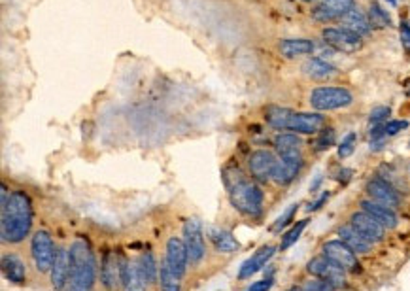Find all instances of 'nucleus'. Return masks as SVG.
<instances>
[{"instance_id": "obj_1", "label": "nucleus", "mask_w": 410, "mask_h": 291, "mask_svg": "<svg viewBox=\"0 0 410 291\" xmlns=\"http://www.w3.org/2000/svg\"><path fill=\"white\" fill-rule=\"evenodd\" d=\"M32 227V202L25 191H12L8 195L2 185V212H0V237L2 242L19 244L29 237Z\"/></svg>"}, {"instance_id": "obj_2", "label": "nucleus", "mask_w": 410, "mask_h": 291, "mask_svg": "<svg viewBox=\"0 0 410 291\" xmlns=\"http://www.w3.org/2000/svg\"><path fill=\"white\" fill-rule=\"evenodd\" d=\"M223 184L227 189L231 205L240 214L248 218H259L263 212V191L255 182L246 178L238 167H227L223 170Z\"/></svg>"}, {"instance_id": "obj_3", "label": "nucleus", "mask_w": 410, "mask_h": 291, "mask_svg": "<svg viewBox=\"0 0 410 291\" xmlns=\"http://www.w3.org/2000/svg\"><path fill=\"white\" fill-rule=\"evenodd\" d=\"M70 278L62 291H91L97 278V261L91 246L84 238H78L70 246Z\"/></svg>"}, {"instance_id": "obj_4", "label": "nucleus", "mask_w": 410, "mask_h": 291, "mask_svg": "<svg viewBox=\"0 0 410 291\" xmlns=\"http://www.w3.org/2000/svg\"><path fill=\"white\" fill-rule=\"evenodd\" d=\"M266 123L278 130H293L295 135H316L323 129L326 117L319 114L293 112L289 108L271 106L266 110Z\"/></svg>"}, {"instance_id": "obj_5", "label": "nucleus", "mask_w": 410, "mask_h": 291, "mask_svg": "<svg viewBox=\"0 0 410 291\" xmlns=\"http://www.w3.org/2000/svg\"><path fill=\"white\" fill-rule=\"evenodd\" d=\"M354 102V97L348 89L344 87H316L310 93V104L318 112H327V110H339L346 108Z\"/></svg>"}, {"instance_id": "obj_6", "label": "nucleus", "mask_w": 410, "mask_h": 291, "mask_svg": "<svg viewBox=\"0 0 410 291\" xmlns=\"http://www.w3.org/2000/svg\"><path fill=\"white\" fill-rule=\"evenodd\" d=\"M31 255L38 272L52 270L57 252H55L54 238L47 231L40 229L34 233V237L31 240Z\"/></svg>"}, {"instance_id": "obj_7", "label": "nucleus", "mask_w": 410, "mask_h": 291, "mask_svg": "<svg viewBox=\"0 0 410 291\" xmlns=\"http://www.w3.org/2000/svg\"><path fill=\"white\" fill-rule=\"evenodd\" d=\"M306 268H308V272H310L312 276H316L319 280L331 283L334 290H337V288H344V283H346V270L342 267H339V265L333 263L331 259H327L326 255L314 257V259L306 265Z\"/></svg>"}, {"instance_id": "obj_8", "label": "nucleus", "mask_w": 410, "mask_h": 291, "mask_svg": "<svg viewBox=\"0 0 410 291\" xmlns=\"http://www.w3.org/2000/svg\"><path fill=\"white\" fill-rule=\"evenodd\" d=\"M321 252L326 255L327 259H331L333 263H337L339 267H342L346 272H359L361 270V265H359V261H357L356 252L346 246L342 240H329L323 244L321 248Z\"/></svg>"}, {"instance_id": "obj_9", "label": "nucleus", "mask_w": 410, "mask_h": 291, "mask_svg": "<svg viewBox=\"0 0 410 291\" xmlns=\"http://www.w3.org/2000/svg\"><path fill=\"white\" fill-rule=\"evenodd\" d=\"M183 242L190 253V261L193 265H197L203 261L206 253L205 237H203V225L197 218H190L183 223Z\"/></svg>"}, {"instance_id": "obj_10", "label": "nucleus", "mask_w": 410, "mask_h": 291, "mask_svg": "<svg viewBox=\"0 0 410 291\" xmlns=\"http://www.w3.org/2000/svg\"><path fill=\"white\" fill-rule=\"evenodd\" d=\"M323 40L326 44L337 49V51H342V54H356L361 49L363 42H361V36H356L354 32L346 31V29H337V27H329L323 31Z\"/></svg>"}, {"instance_id": "obj_11", "label": "nucleus", "mask_w": 410, "mask_h": 291, "mask_svg": "<svg viewBox=\"0 0 410 291\" xmlns=\"http://www.w3.org/2000/svg\"><path fill=\"white\" fill-rule=\"evenodd\" d=\"M276 155L269 150H255L253 154L250 155L248 159V169H250V174L253 180L258 182H269L274 174V169H276Z\"/></svg>"}, {"instance_id": "obj_12", "label": "nucleus", "mask_w": 410, "mask_h": 291, "mask_svg": "<svg viewBox=\"0 0 410 291\" xmlns=\"http://www.w3.org/2000/svg\"><path fill=\"white\" fill-rule=\"evenodd\" d=\"M365 191L369 193L371 200L380 202V205H386V207L389 208L399 207V202H401L399 191H397L387 180H384V178H371V180L367 182Z\"/></svg>"}, {"instance_id": "obj_13", "label": "nucleus", "mask_w": 410, "mask_h": 291, "mask_svg": "<svg viewBox=\"0 0 410 291\" xmlns=\"http://www.w3.org/2000/svg\"><path fill=\"white\" fill-rule=\"evenodd\" d=\"M165 263L168 265V268L174 272L176 276L182 278L187 270V263H190V253L185 248L183 238L170 237L167 242V255H165Z\"/></svg>"}, {"instance_id": "obj_14", "label": "nucleus", "mask_w": 410, "mask_h": 291, "mask_svg": "<svg viewBox=\"0 0 410 291\" xmlns=\"http://www.w3.org/2000/svg\"><path fill=\"white\" fill-rule=\"evenodd\" d=\"M356 6L354 0H318L312 8V17L318 21H333L346 16Z\"/></svg>"}, {"instance_id": "obj_15", "label": "nucleus", "mask_w": 410, "mask_h": 291, "mask_svg": "<svg viewBox=\"0 0 410 291\" xmlns=\"http://www.w3.org/2000/svg\"><path fill=\"white\" fill-rule=\"evenodd\" d=\"M350 225L361 235L363 238H367L371 244L380 242L384 238V227L380 225L372 216H369L367 212H356V214L350 218Z\"/></svg>"}, {"instance_id": "obj_16", "label": "nucleus", "mask_w": 410, "mask_h": 291, "mask_svg": "<svg viewBox=\"0 0 410 291\" xmlns=\"http://www.w3.org/2000/svg\"><path fill=\"white\" fill-rule=\"evenodd\" d=\"M100 280L108 291H115L122 283V259L114 252H106L100 263Z\"/></svg>"}, {"instance_id": "obj_17", "label": "nucleus", "mask_w": 410, "mask_h": 291, "mask_svg": "<svg viewBox=\"0 0 410 291\" xmlns=\"http://www.w3.org/2000/svg\"><path fill=\"white\" fill-rule=\"evenodd\" d=\"M70 267H72L70 250L59 248L57 255H55L54 267H52V286L55 291H62L67 288V282L70 278Z\"/></svg>"}, {"instance_id": "obj_18", "label": "nucleus", "mask_w": 410, "mask_h": 291, "mask_svg": "<svg viewBox=\"0 0 410 291\" xmlns=\"http://www.w3.org/2000/svg\"><path fill=\"white\" fill-rule=\"evenodd\" d=\"M274 253H276V248H274V246H263V248H259L258 252L253 253L251 257H248V259L240 265L238 280H248V278H251L255 272H259L269 261L273 259Z\"/></svg>"}, {"instance_id": "obj_19", "label": "nucleus", "mask_w": 410, "mask_h": 291, "mask_svg": "<svg viewBox=\"0 0 410 291\" xmlns=\"http://www.w3.org/2000/svg\"><path fill=\"white\" fill-rule=\"evenodd\" d=\"M303 169V157H280L274 169L273 180L278 185L291 184Z\"/></svg>"}, {"instance_id": "obj_20", "label": "nucleus", "mask_w": 410, "mask_h": 291, "mask_svg": "<svg viewBox=\"0 0 410 291\" xmlns=\"http://www.w3.org/2000/svg\"><path fill=\"white\" fill-rule=\"evenodd\" d=\"M361 208H363V212L372 216L384 229H394V227H397L399 218L395 214L394 208L386 207V205H380V202H374V200H361Z\"/></svg>"}, {"instance_id": "obj_21", "label": "nucleus", "mask_w": 410, "mask_h": 291, "mask_svg": "<svg viewBox=\"0 0 410 291\" xmlns=\"http://www.w3.org/2000/svg\"><path fill=\"white\" fill-rule=\"evenodd\" d=\"M274 150L280 157H303V140L295 132H280L274 138Z\"/></svg>"}, {"instance_id": "obj_22", "label": "nucleus", "mask_w": 410, "mask_h": 291, "mask_svg": "<svg viewBox=\"0 0 410 291\" xmlns=\"http://www.w3.org/2000/svg\"><path fill=\"white\" fill-rule=\"evenodd\" d=\"M2 275L4 278L12 283H17L21 286L27 280V268H25V263L16 253H6L2 255Z\"/></svg>"}, {"instance_id": "obj_23", "label": "nucleus", "mask_w": 410, "mask_h": 291, "mask_svg": "<svg viewBox=\"0 0 410 291\" xmlns=\"http://www.w3.org/2000/svg\"><path fill=\"white\" fill-rule=\"evenodd\" d=\"M342 21V29H346V31L354 32L356 36H367L369 32H371V23H369V17L365 16L363 12L359 8L350 10L346 16L341 17Z\"/></svg>"}, {"instance_id": "obj_24", "label": "nucleus", "mask_w": 410, "mask_h": 291, "mask_svg": "<svg viewBox=\"0 0 410 291\" xmlns=\"http://www.w3.org/2000/svg\"><path fill=\"white\" fill-rule=\"evenodd\" d=\"M144 278L138 270L137 263L122 259V288L123 291H146Z\"/></svg>"}, {"instance_id": "obj_25", "label": "nucleus", "mask_w": 410, "mask_h": 291, "mask_svg": "<svg viewBox=\"0 0 410 291\" xmlns=\"http://www.w3.org/2000/svg\"><path fill=\"white\" fill-rule=\"evenodd\" d=\"M278 49L286 59H297L303 55H310L314 51V42L306 38H286L280 40Z\"/></svg>"}, {"instance_id": "obj_26", "label": "nucleus", "mask_w": 410, "mask_h": 291, "mask_svg": "<svg viewBox=\"0 0 410 291\" xmlns=\"http://www.w3.org/2000/svg\"><path fill=\"white\" fill-rule=\"evenodd\" d=\"M208 238H210V242L216 246V250L221 253H233L240 248L238 240L233 237V233L221 229V227H210V229H208Z\"/></svg>"}, {"instance_id": "obj_27", "label": "nucleus", "mask_w": 410, "mask_h": 291, "mask_svg": "<svg viewBox=\"0 0 410 291\" xmlns=\"http://www.w3.org/2000/svg\"><path fill=\"white\" fill-rule=\"evenodd\" d=\"M339 237L346 246H350L352 250L356 253H369L371 252V242L363 238L359 233H357L352 225H342L339 229Z\"/></svg>"}, {"instance_id": "obj_28", "label": "nucleus", "mask_w": 410, "mask_h": 291, "mask_svg": "<svg viewBox=\"0 0 410 291\" xmlns=\"http://www.w3.org/2000/svg\"><path fill=\"white\" fill-rule=\"evenodd\" d=\"M304 74L312 80H329L337 74V69L333 65H329L323 59H318V57H310L308 61L303 65Z\"/></svg>"}, {"instance_id": "obj_29", "label": "nucleus", "mask_w": 410, "mask_h": 291, "mask_svg": "<svg viewBox=\"0 0 410 291\" xmlns=\"http://www.w3.org/2000/svg\"><path fill=\"white\" fill-rule=\"evenodd\" d=\"M137 265L146 283H153L155 280H157V276H159V268H157V263H155V257H153L152 253L150 252L142 253V255L138 257Z\"/></svg>"}, {"instance_id": "obj_30", "label": "nucleus", "mask_w": 410, "mask_h": 291, "mask_svg": "<svg viewBox=\"0 0 410 291\" xmlns=\"http://www.w3.org/2000/svg\"><path fill=\"white\" fill-rule=\"evenodd\" d=\"M159 286L163 291H180L182 286H180V276H176L170 268H168L167 263L161 265L159 270Z\"/></svg>"}, {"instance_id": "obj_31", "label": "nucleus", "mask_w": 410, "mask_h": 291, "mask_svg": "<svg viewBox=\"0 0 410 291\" xmlns=\"http://www.w3.org/2000/svg\"><path fill=\"white\" fill-rule=\"evenodd\" d=\"M367 17H369L371 27H380V29H384V27H389V25H391V17L387 16L386 10L380 8V4H376V2H372L371 4Z\"/></svg>"}, {"instance_id": "obj_32", "label": "nucleus", "mask_w": 410, "mask_h": 291, "mask_svg": "<svg viewBox=\"0 0 410 291\" xmlns=\"http://www.w3.org/2000/svg\"><path fill=\"white\" fill-rule=\"evenodd\" d=\"M306 225H308V220H301V222H297L291 229L284 235V238H282V244H280V250H288V248H291V246L295 244L297 240L301 238V235H303V231L306 229Z\"/></svg>"}, {"instance_id": "obj_33", "label": "nucleus", "mask_w": 410, "mask_h": 291, "mask_svg": "<svg viewBox=\"0 0 410 291\" xmlns=\"http://www.w3.org/2000/svg\"><path fill=\"white\" fill-rule=\"evenodd\" d=\"M333 144H334V129L327 127V129H321L318 132V138H316V142H314V150H316V152H323V150H329Z\"/></svg>"}, {"instance_id": "obj_34", "label": "nucleus", "mask_w": 410, "mask_h": 291, "mask_svg": "<svg viewBox=\"0 0 410 291\" xmlns=\"http://www.w3.org/2000/svg\"><path fill=\"white\" fill-rule=\"evenodd\" d=\"M297 210H299V205H291V207H289L288 210H286V212H284V214H282L280 218H278V220L273 223L271 231H273V233H280V231L284 229L286 225H289V223H291V220L295 218Z\"/></svg>"}, {"instance_id": "obj_35", "label": "nucleus", "mask_w": 410, "mask_h": 291, "mask_svg": "<svg viewBox=\"0 0 410 291\" xmlns=\"http://www.w3.org/2000/svg\"><path fill=\"white\" fill-rule=\"evenodd\" d=\"M356 132H348L346 137L342 138L341 146H339V157L341 159H346L350 155L354 154V150H356Z\"/></svg>"}, {"instance_id": "obj_36", "label": "nucleus", "mask_w": 410, "mask_h": 291, "mask_svg": "<svg viewBox=\"0 0 410 291\" xmlns=\"http://www.w3.org/2000/svg\"><path fill=\"white\" fill-rule=\"evenodd\" d=\"M409 129V121L407 119H391V121L384 123V137H395L397 132Z\"/></svg>"}, {"instance_id": "obj_37", "label": "nucleus", "mask_w": 410, "mask_h": 291, "mask_svg": "<svg viewBox=\"0 0 410 291\" xmlns=\"http://www.w3.org/2000/svg\"><path fill=\"white\" fill-rule=\"evenodd\" d=\"M387 115H391V108L389 106H376L369 115V121L372 125H382V123L386 121Z\"/></svg>"}, {"instance_id": "obj_38", "label": "nucleus", "mask_w": 410, "mask_h": 291, "mask_svg": "<svg viewBox=\"0 0 410 291\" xmlns=\"http://www.w3.org/2000/svg\"><path fill=\"white\" fill-rule=\"evenodd\" d=\"M304 291H334V288L331 286V283L319 280V278H314V280H310V282H306Z\"/></svg>"}, {"instance_id": "obj_39", "label": "nucleus", "mask_w": 410, "mask_h": 291, "mask_svg": "<svg viewBox=\"0 0 410 291\" xmlns=\"http://www.w3.org/2000/svg\"><path fill=\"white\" fill-rule=\"evenodd\" d=\"M399 32H401V44L402 47L407 49L410 54V23L402 21L401 27H399Z\"/></svg>"}, {"instance_id": "obj_40", "label": "nucleus", "mask_w": 410, "mask_h": 291, "mask_svg": "<svg viewBox=\"0 0 410 291\" xmlns=\"http://www.w3.org/2000/svg\"><path fill=\"white\" fill-rule=\"evenodd\" d=\"M274 280L273 278H265V280H259V282H253L246 291H271L273 288Z\"/></svg>"}, {"instance_id": "obj_41", "label": "nucleus", "mask_w": 410, "mask_h": 291, "mask_svg": "<svg viewBox=\"0 0 410 291\" xmlns=\"http://www.w3.org/2000/svg\"><path fill=\"white\" fill-rule=\"evenodd\" d=\"M327 199H329V191L321 193V197H319V199L314 200V202H312L310 207L306 208V210H308V212H316V210H319V208H321V207H323V205H326Z\"/></svg>"}, {"instance_id": "obj_42", "label": "nucleus", "mask_w": 410, "mask_h": 291, "mask_svg": "<svg viewBox=\"0 0 410 291\" xmlns=\"http://www.w3.org/2000/svg\"><path fill=\"white\" fill-rule=\"evenodd\" d=\"M339 174H341V176H339V180H341L342 184H348L350 178H352V174H354V172H352L350 169H342Z\"/></svg>"}, {"instance_id": "obj_43", "label": "nucleus", "mask_w": 410, "mask_h": 291, "mask_svg": "<svg viewBox=\"0 0 410 291\" xmlns=\"http://www.w3.org/2000/svg\"><path fill=\"white\" fill-rule=\"evenodd\" d=\"M288 291H304V290H299V288H291V290H288Z\"/></svg>"}, {"instance_id": "obj_44", "label": "nucleus", "mask_w": 410, "mask_h": 291, "mask_svg": "<svg viewBox=\"0 0 410 291\" xmlns=\"http://www.w3.org/2000/svg\"><path fill=\"white\" fill-rule=\"evenodd\" d=\"M387 2H389V4H395V2H397V0H387Z\"/></svg>"}, {"instance_id": "obj_45", "label": "nucleus", "mask_w": 410, "mask_h": 291, "mask_svg": "<svg viewBox=\"0 0 410 291\" xmlns=\"http://www.w3.org/2000/svg\"><path fill=\"white\" fill-rule=\"evenodd\" d=\"M303 2H312V0H303Z\"/></svg>"}]
</instances>
